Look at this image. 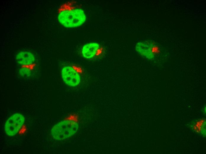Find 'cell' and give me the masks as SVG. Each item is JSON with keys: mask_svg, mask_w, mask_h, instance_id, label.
Wrapping results in <instances>:
<instances>
[{"mask_svg": "<svg viewBox=\"0 0 206 154\" xmlns=\"http://www.w3.org/2000/svg\"><path fill=\"white\" fill-rule=\"evenodd\" d=\"M57 20L59 23L64 27L74 28L84 23L86 16L83 9L68 2L63 4L58 8Z\"/></svg>", "mask_w": 206, "mask_h": 154, "instance_id": "obj_1", "label": "cell"}, {"mask_svg": "<svg viewBox=\"0 0 206 154\" xmlns=\"http://www.w3.org/2000/svg\"><path fill=\"white\" fill-rule=\"evenodd\" d=\"M78 123L73 120L62 121L52 128L51 133L52 137L57 140H63L75 134L78 130Z\"/></svg>", "mask_w": 206, "mask_h": 154, "instance_id": "obj_2", "label": "cell"}, {"mask_svg": "<svg viewBox=\"0 0 206 154\" xmlns=\"http://www.w3.org/2000/svg\"><path fill=\"white\" fill-rule=\"evenodd\" d=\"M24 116L20 113H16L10 116L4 126L5 133L8 136H12L17 134L25 122Z\"/></svg>", "mask_w": 206, "mask_h": 154, "instance_id": "obj_3", "label": "cell"}, {"mask_svg": "<svg viewBox=\"0 0 206 154\" xmlns=\"http://www.w3.org/2000/svg\"><path fill=\"white\" fill-rule=\"evenodd\" d=\"M136 49L139 54L149 60L152 59L160 51L158 45L148 41L138 42L136 45Z\"/></svg>", "mask_w": 206, "mask_h": 154, "instance_id": "obj_4", "label": "cell"}, {"mask_svg": "<svg viewBox=\"0 0 206 154\" xmlns=\"http://www.w3.org/2000/svg\"><path fill=\"white\" fill-rule=\"evenodd\" d=\"M61 77L64 83L72 87L78 85L80 82L81 78L78 73L72 67L67 66L62 68Z\"/></svg>", "mask_w": 206, "mask_h": 154, "instance_id": "obj_5", "label": "cell"}, {"mask_svg": "<svg viewBox=\"0 0 206 154\" xmlns=\"http://www.w3.org/2000/svg\"><path fill=\"white\" fill-rule=\"evenodd\" d=\"M15 59L17 63L22 66H28L33 64L36 57L32 52L27 51H21L17 54Z\"/></svg>", "mask_w": 206, "mask_h": 154, "instance_id": "obj_6", "label": "cell"}, {"mask_svg": "<svg viewBox=\"0 0 206 154\" xmlns=\"http://www.w3.org/2000/svg\"><path fill=\"white\" fill-rule=\"evenodd\" d=\"M99 48V44L96 42L87 43L84 44L82 47V55L86 58H91L96 55Z\"/></svg>", "mask_w": 206, "mask_h": 154, "instance_id": "obj_7", "label": "cell"}, {"mask_svg": "<svg viewBox=\"0 0 206 154\" xmlns=\"http://www.w3.org/2000/svg\"><path fill=\"white\" fill-rule=\"evenodd\" d=\"M206 119L202 118L191 121L189 124L190 129L195 133L206 137Z\"/></svg>", "mask_w": 206, "mask_h": 154, "instance_id": "obj_8", "label": "cell"}, {"mask_svg": "<svg viewBox=\"0 0 206 154\" xmlns=\"http://www.w3.org/2000/svg\"><path fill=\"white\" fill-rule=\"evenodd\" d=\"M28 66H22L19 69L18 73L19 75L23 77H29L31 75V70Z\"/></svg>", "mask_w": 206, "mask_h": 154, "instance_id": "obj_9", "label": "cell"}, {"mask_svg": "<svg viewBox=\"0 0 206 154\" xmlns=\"http://www.w3.org/2000/svg\"><path fill=\"white\" fill-rule=\"evenodd\" d=\"M202 112H203V113L204 114L206 113V106L205 105L204 107L202 109Z\"/></svg>", "mask_w": 206, "mask_h": 154, "instance_id": "obj_10", "label": "cell"}]
</instances>
